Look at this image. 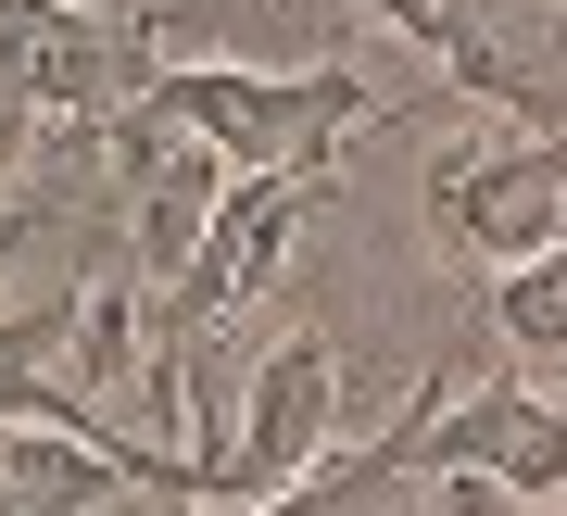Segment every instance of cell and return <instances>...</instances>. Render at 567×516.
<instances>
[{"label":"cell","instance_id":"obj_1","mask_svg":"<svg viewBox=\"0 0 567 516\" xmlns=\"http://www.w3.org/2000/svg\"><path fill=\"white\" fill-rule=\"evenodd\" d=\"M152 114H177L189 140H215L227 164H341L353 126H416L429 101L454 89H416V101H379L353 63H240V51H164L152 63Z\"/></svg>","mask_w":567,"mask_h":516},{"label":"cell","instance_id":"obj_2","mask_svg":"<svg viewBox=\"0 0 567 516\" xmlns=\"http://www.w3.org/2000/svg\"><path fill=\"white\" fill-rule=\"evenodd\" d=\"M316 202H328V164H227L203 239L164 265V302H152V340H140V353H189L203 328H227V316L290 265V239H303Z\"/></svg>","mask_w":567,"mask_h":516},{"label":"cell","instance_id":"obj_3","mask_svg":"<svg viewBox=\"0 0 567 516\" xmlns=\"http://www.w3.org/2000/svg\"><path fill=\"white\" fill-rule=\"evenodd\" d=\"M567 239V126H517V140H454L429 152V252L454 278Z\"/></svg>","mask_w":567,"mask_h":516},{"label":"cell","instance_id":"obj_4","mask_svg":"<svg viewBox=\"0 0 567 516\" xmlns=\"http://www.w3.org/2000/svg\"><path fill=\"white\" fill-rule=\"evenodd\" d=\"M328 441H341V340L328 328H278V353L240 378V416H227V454L203 478V504H278Z\"/></svg>","mask_w":567,"mask_h":516},{"label":"cell","instance_id":"obj_5","mask_svg":"<svg viewBox=\"0 0 567 516\" xmlns=\"http://www.w3.org/2000/svg\"><path fill=\"white\" fill-rule=\"evenodd\" d=\"M140 340H152V302H140V265H102V278L63 290V328H51V378L63 391H114V378H140Z\"/></svg>","mask_w":567,"mask_h":516},{"label":"cell","instance_id":"obj_6","mask_svg":"<svg viewBox=\"0 0 567 516\" xmlns=\"http://www.w3.org/2000/svg\"><path fill=\"white\" fill-rule=\"evenodd\" d=\"M492 340H505L529 378L567 365V239H543V252H517V265H492Z\"/></svg>","mask_w":567,"mask_h":516},{"label":"cell","instance_id":"obj_7","mask_svg":"<svg viewBox=\"0 0 567 516\" xmlns=\"http://www.w3.org/2000/svg\"><path fill=\"white\" fill-rule=\"evenodd\" d=\"M543 13H567V0H543Z\"/></svg>","mask_w":567,"mask_h":516}]
</instances>
